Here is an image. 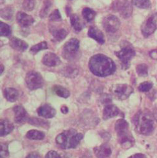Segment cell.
<instances>
[{
	"label": "cell",
	"instance_id": "cell-5",
	"mask_svg": "<svg viewBox=\"0 0 157 158\" xmlns=\"http://www.w3.org/2000/svg\"><path fill=\"white\" fill-rule=\"evenodd\" d=\"M121 50L115 52V55L119 58L124 69H127L130 66V62L135 55V52L132 44L127 41H123L121 44Z\"/></svg>",
	"mask_w": 157,
	"mask_h": 158
},
{
	"label": "cell",
	"instance_id": "cell-37",
	"mask_svg": "<svg viewBox=\"0 0 157 158\" xmlns=\"http://www.w3.org/2000/svg\"><path fill=\"white\" fill-rule=\"evenodd\" d=\"M49 19L51 21H53V22L61 21L62 18H61V14H60L59 10H54L50 15Z\"/></svg>",
	"mask_w": 157,
	"mask_h": 158
},
{
	"label": "cell",
	"instance_id": "cell-13",
	"mask_svg": "<svg viewBox=\"0 0 157 158\" xmlns=\"http://www.w3.org/2000/svg\"><path fill=\"white\" fill-rule=\"evenodd\" d=\"M42 62L45 66L54 67L61 64V61L58 55L52 52H48L43 56Z\"/></svg>",
	"mask_w": 157,
	"mask_h": 158
},
{
	"label": "cell",
	"instance_id": "cell-7",
	"mask_svg": "<svg viewBox=\"0 0 157 158\" xmlns=\"http://www.w3.org/2000/svg\"><path fill=\"white\" fill-rule=\"evenodd\" d=\"M27 87L31 91L41 88L43 86V78L40 73L36 71H29L25 78Z\"/></svg>",
	"mask_w": 157,
	"mask_h": 158
},
{
	"label": "cell",
	"instance_id": "cell-12",
	"mask_svg": "<svg viewBox=\"0 0 157 158\" xmlns=\"http://www.w3.org/2000/svg\"><path fill=\"white\" fill-rule=\"evenodd\" d=\"M94 151L97 158H110L112 153L111 148L107 143L94 148Z\"/></svg>",
	"mask_w": 157,
	"mask_h": 158
},
{
	"label": "cell",
	"instance_id": "cell-22",
	"mask_svg": "<svg viewBox=\"0 0 157 158\" xmlns=\"http://www.w3.org/2000/svg\"><path fill=\"white\" fill-rule=\"evenodd\" d=\"M62 75L69 78H74L78 76V70L75 66L69 65L65 66L61 70Z\"/></svg>",
	"mask_w": 157,
	"mask_h": 158
},
{
	"label": "cell",
	"instance_id": "cell-4",
	"mask_svg": "<svg viewBox=\"0 0 157 158\" xmlns=\"http://www.w3.org/2000/svg\"><path fill=\"white\" fill-rule=\"evenodd\" d=\"M115 128L122 148L127 149L133 146L135 139L129 130V123L124 119H119L116 122Z\"/></svg>",
	"mask_w": 157,
	"mask_h": 158
},
{
	"label": "cell",
	"instance_id": "cell-44",
	"mask_svg": "<svg viewBox=\"0 0 157 158\" xmlns=\"http://www.w3.org/2000/svg\"><path fill=\"white\" fill-rule=\"evenodd\" d=\"M61 112L63 113L64 114H66L67 112H68V108L66 107V106H62L61 109Z\"/></svg>",
	"mask_w": 157,
	"mask_h": 158
},
{
	"label": "cell",
	"instance_id": "cell-1",
	"mask_svg": "<svg viewBox=\"0 0 157 158\" xmlns=\"http://www.w3.org/2000/svg\"><path fill=\"white\" fill-rule=\"evenodd\" d=\"M89 66L91 71L99 77L113 74L116 68L114 61L103 54H97L92 56L89 60Z\"/></svg>",
	"mask_w": 157,
	"mask_h": 158
},
{
	"label": "cell",
	"instance_id": "cell-38",
	"mask_svg": "<svg viewBox=\"0 0 157 158\" xmlns=\"http://www.w3.org/2000/svg\"><path fill=\"white\" fill-rule=\"evenodd\" d=\"M8 146L6 143H1V158H8Z\"/></svg>",
	"mask_w": 157,
	"mask_h": 158
},
{
	"label": "cell",
	"instance_id": "cell-31",
	"mask_svg": "<svg viewBox=\"0 0 157 158\" xmlns=\"http://www.w3.org/2000/svg\"><path fill=\"white\" fill-rule=\"evenodd\" d=\"M133 4L140 9H148L151 6L150 0H132Z\"/></svg>",
	"mask_w": 157,
	"mask_h": 158
},
{
	"label": "cell",
	"instance_id": "cell-14",
	"mask_svg": "<svg viewBox=\"0 0 157 158\" xmlns=\"http://www.w3.org/2000/svg\"><path fill=\"white\" fill-rule=\"evenodd\" d=\"M40 117L45 118H51L56 115V110L50 105L45 104L39 107L37 110Z\"/></svg>",
	"mask_w": 157,
	"mask_h": 158
},
{
	"label": "cell",
	"instance_id": "cell-19",
	"mask_svg": "<svg viewBox=\"0 0 157 158\" xmlns=\"http://www.w3.org/2000/svg\"><path fill=\"white\" fill-rule=\"evenodd\" d=\"M13 111L14 112V121L16 123H22L26 119L27 113L22 106H16L14 107Z\"/></svg>",
	"mask_w": 157,
	"mask_h": 158
},
{
	"label": "cell",
	"instance_id": "cell-10",
	"mask_svg": "<svg viewBox=\"0 0 157 158\" xmlns=\"http://www.w3.org/2000/svg\"><path fill=\"white\" fill-rule=\"evenodd\" d=\"M157 29V13L151 15L142 24L141 32L144 37L147 38L153 34Z\"/></svg>",
	"mask_w": 157,
	"mask_h": 158
},
{
	"label": "cell",
	"instance_id": "cell-26",
	"mask_svg": "<svg viewBox=\"0 0 157 158\" xmlns=\"http://www.w3.org/2000/svg\"><path fill=\"white\" fill-rule=\"evenodd\" d=\"M28 122L32 125H34L36 127H43L45 128H48L50 126V123L45 120L41 118H38L35 117L30 118L28 119Z\"/></svg>",
	"mask_w": 157,
	"mask_h": 158
},
{
	"label": "cell",
	"instance_id": "cell-33",
	"mask_svg": "<svg viewBox=\"0 0 157 158\" xmlns=\"http://www.w3.org/2000/svg\"><path fill=\"white\" fill-rule=\"evenodd\" d=\"M13 10L11 7H6L1 10V17L5 20H10L13 18Z\"/></svg>",
	"mask_w": 157,
	"mask_h": 158
},
{
	"label": "cell",
	"instance_id": "cell-11",
	"mask_svg": "<svg viewBox=\"0 0 157 158\" xmlns=\"http://www.w3.org/2000/svg\"><path fill=\"white\" fill-rule=\"evenodd\" d=\"M120 25L119 18L114 15L107 16L103 20V28L108 33H115L119 30Z\"/></svg>",
	"mask_w": 157,
	"mask_h": 158
},
{
	"label": "cell",
	"instance_id": "cell-41",
	"mask_svg": "<svg viewBox=\"0 0 157 158\" xmlns=\"http://www.w3.org/2000/svg\"><path fill=\"white\" fill-rule=\"evenodd\" d=\"M26 158H42L40 154L37 152H32L29 153Z\"/></svg>",
	"mask_w": 157,
	"mask_h": 158
},
{
	"label": "cell",
	"instance_id": "cell-29",
	"mask_svg": "<svg viewBox=\"0 0 157 158\" xmlns=\"http://www.w3.org/2000/svg\"><path fill=\"white\" fill-rule=\"evenodd\" d=\"M52 6V3L50 2V0H45L43 2V5L40 11V17L43 19L47 16Z\"/></svg>",
	"mask_w": 157,
	"mask_h": 158
},
{
	"label": "cell",
	"instance_id": "cell-23",
	"mask_svg": "<svg viewBox=\"0 0 157 158\" xmlns=\"http://www.w3.org/2000/svg\"><path fill=\"white\" fill-rule=\"evenodd\" d=\"M50 31L54 39L57 41H61L64 40L67 35V31L62 28L52 27L50 29Z\"/></svg>",
	"mask_w": 157,
	"mask_h": 158
},
{
	"label": "cell",
	"instance_id": "cell-39",
	"mask_svg": "<svg viewBox=\"0 0 157 158\" xmlns=\"http://www.w3.org/2000/svg\"><path fill=\"white\" fill-rule=\"evenodd\" d=\"M45 158H61V156L55 151H50L46 154Z\"/></svg>",
	"mask_w": 157,
	"mask_h": 158
},
{
	"label": "cell",
	"instance_id": "cell-2",
	"mask_svg": "<svg viewBox=\"0 0 157 158\" xmlns=\"http://www.w3.org/2000/svg\"><path fill=\"white\" fill-rule=\"evenodd\" d=\"M154 117L148 110L139 111L133 117L132 122L136 131L143 135H149L154 130Z\"/></svg>",
	"mask_w": 157,
	"mask_h": 158
},
{
	"label": "cell",
	"instance_id": "cell-32",
	"mask_svg": "<svg viewBox=\"0 0 157 158\" xmlns=\"http://www.w3.org/2000/svg\"><path fill=\"white\" fill-rule=\"evenodd\" d=\"M0 34L1 36L9 37L11 34V29L10 26L3 22L0 23Z\"/></svg>",
	"mask_w": 157,
	"mask_h": 158
},
{
	"label": "cell",
	"instance_id": "cell-20",
	"mask_svg": "<svg viewBox=\"0 0 157 158\" xmlns=\"http://www.w3.org/2000/svg\"><path fill=\"white\" fill-rule=\"evenodd\" d=\"M14 129L13 124L8 120L2 119L0 121V133L1 136L10 134Z\"/></svg>",
	"mask_w": 157,
	"mask_h": 158
},
{
	"label": "cell",
	"instance_id": "cell-34",
	"mask_svg": "<svg viewBox=\"0 0 157 158\" xmlns=\"http://www.w3.org/2000/svg\"><path fill=\"white\" fill-rule=\"evenodd\" d=\"M136 71L139 76H147L148 75V66L145 63L139 64L136 66Z\"/></svg>",
	"mask_w": 157,
	"mask_h": 158
},
{
	"label": "cell",
	"instance_id": "cell-17",
	"mask_svg": "<svg viewBox=\"0 0 157 158\" xmlns=\"http://www.w3.org/2000/svg\"><path fill=\"white\" fill-rule=\"evenodd\" d=\"M88 35L89 37L93 39L100 44H103L105 42V36L103 32L95 27H91L89 28Z\"/></svg>",
	"mask_w": 157,
	"mask_h": 158
},
{
	"label": "cell",
	"instance_id": "cell-9",
	"mask_svg": "<svg viewBox=\"0 0 157 158\" xmlns=\"http://www.w3.org/2000/svg\"><path fill=\"white\" fill-rule=\"evenodd\" d=\"M110 91L119 100H125L134 92V89L127 84H118L113 85L110 88Z\"/></svg>",
	"mask_w": 157,
	"mask_h": 158
},
{
	"label": "cell",
	"instance_id": "cell-43",
	"mask_svg": "<svg viewBox=\"0 0 157 158\" xmlns=\"http://www.w3.org/2000/svg\"><path fill=\"white\" fill-rule=\"evenodd\" d=\"M129 158H147L146 156L142 153H137L131 156Z\"/></svg>",
	"mask_w": 157,
	"mask_h": 158
},
{
	"label": "cell",
	"instance_id": "cell-27",
	"mask_svg": "<svg viewBox=\"0 0 157 158\" xmlns=\"http://www.w3.org/2000/svg\"><path fill=\"white\" fill-rule=\"evenodd\" d=\"M53 91L54 93L58 96L63 98H67L70 96V92L69 90H67L66 88L59 86V85H55L53 88Z\"/></svg>",
	"mask_w": 157,
	"mask_h": 158
},
{
	"label": "cell",
	"instance_id": "cell-16",
	"mask_svg": "<svg viewBox=\"0 0 157 158\" xmlns=\"http://www.w3.org/2000/svg\"><path fill=\"white\" fill-rule=\"evenodd\" d=\"M119 113V109L116 106L113 104H107L104 107L103 111V118L104 120H108L118 116Z\"/></svg>",
	"mask_w": 157,
	"mask_h": 158
},
{
	"label": "cell",
	"instance_id": "cell-42",
	"mask_svg": "<svg viewBox=\"0 0 157 158\" xmlns=\"http://www.w3.org/2000/svg\"><path fill=\"white\" fill-rule=\"evenodd\" d=\"M150 56L155 60H157V49L152 50L149 52Z\"/></svg>",
	"mask_w": 157,
	"mask_h": 158
},
{
	"label": "cell",
	"instance_id": "cell-25",
	"mask_svg": "<svg viewBox=\"0 0 157 158\" xmlns=\"http://www.w3.org/2000/svg\"><path fill=\"white\" fill-rule=\"evenodd\" d=\"M45 136L43 132L36 130H29L26 134V137L31 140H42L44 139Z\"/></svg>",
	"mask_w": 157,
	"mask_h": 158
},
{
	"label": "cell",
	"instance_id": "cell-15",
	"mask_svg": "<svg viewBox=\"0 0 157 158\" xmlns=\"http://www.w3.org/2000/svg\"><path fill=\"white\" fill-rule=\"evenodd\" d=\"M18 23L22 27L26 28L30 26L34 23V19L24 12H18L16 15Z\"/></svg>",
	"mask_w": 157,
	"mask_h": 158
},
{
	"label": "cell",
	"instance_id": "cell-18",
	"mask_svg": "<svg viewBox=\"0 0 157 158\" xmlns=\"http://www.w3.org/2000/svg\"><path fill=\"white\" fill-rule=\"evenodd\" d=\"M10 45L11 48L19 52H24L29 47L27 42L17 37L11 38L10 40Z\"/></svg>",
	"mask_w": 157,
	"mask_h": 158
},
{
	"label": "cell",
	"instance_id": "cell-30",
	"mask_svg": "<svg viewBox=\"0 0 157 158\" xmlns=\"http://www.w3.org/2000/svg\"><path fill=\"white\" fill-rule=\"evenodd\" d=\"M47 48H48V45H47L46 42L43 41V42H41L32 46L30 49V52L33 55H35L38 52H40L42 50L47 49Z\"/></svg>",
	"mask_w": 157,
	"mask_h": 158
},
{
	"label": "cell",
	"instance_id": "cell-40",
	"mask_svg": "<svg viewBox=\"0 0 157 158\" xmlns=\"http://www.w3.org/2000/svg\"><path fill=\"white\" fill-rule=\"evenodd\" d=\"M100 100H101L102 103H103V104H109L108 103L111 102V98L110 95L107 94H104V95H103L102 96V98H101Z\"/></svg>",
	"mask_w": 157,
	"mask_h": 158
},
{
	"label": "cell",
	"instance_id": "cell-24",
	"mask_svg": "<svg viewBox=\"0 0 157 158\" xmlns=\"http://www.w3.org/2000/svg\"><path fill=\"white\" fill-rule=\"evenodd\" d=\"M4 96L7 101L14 102L16 101L19 98L18 91L13 88H6L4 90Z\"/></svg>",
	"mask_w": 157,
	"mask_h": 158
},
{
	"label": "cell",
	"instance_id": "cell-21",
	"mask_svg": "<svg viewBox=\"0 0 157 158\" xmlns=\"http://www.w3.org/2000/svg\"><path fill=\"white\" fill-rule=\"evenodd\" d=\"M70 22L71 26L74 28L75 32H80L84 28L83 23L76 14H72L70 16Z\"/></svg>",
	"mask_w": 157,
	"mask_h": 158
},
{
	"label": "cell",
	"instance_id": "cell-45",
	"mask_svg": "<svg viewBox=\"0 0 157 158\" xmlns=\"http://www.w3.org/2000/svg\"><path fill=\"white\" fill-rule=\"evenodd\" d=\"M153 117H154V118L155 120L157 122V109L155 110V112H154L153 114Z\"/></svg>",
	"mask_w": 157,
	"mask_h": 158
},
{
	"label": "cell",
	"instance_id": "cell-6",
	"mask_svg": "<svg viewBox=\"0 0 157 158\" xmlns=\"http://www.w3.org/2000/svg\"><path fill=\"white\" fill-rule=\"evenodd\" d=\"M79 47L80 42L78 39H70L64 45L62 55L67 60H72L75 58Z\"/></svg>",
	"mask_w": 157,
	"mask_h": 158
},
{
	"label": "cell",
	"instance_id": "cell-28",
	"mask_svg": "<svg viewBox=\"0 0 157 158\" xmlns=\"http://www.w3.org/2000/svg\"><path fill=\"white\" fill-rule=\"evenodd\" d=\"M82 15L85 20L87 22H91L94 20L97 13L94 10L89 8H85L82 11Z\"/></svg>",
	"mask_w": 157,
	"mask_h": 158
},
{
	"label": "cell",
	"instance_id": "cell-8",
	"mask_svg": "<svg viewBox=\"0 0 157 158\" xmlns=\"http://www.w3.org/2000/svg\"><path fill=\"white\" fill-rule=\"evenodd\" d=\"M112 9L124 19L129 18L132 14V6L127 0H115L112 4Z\"/></svg>",
	"mask_w": 157,
	"mask_h": 158
},
{
	"label": "cell",
	"instance_id": "cell-46",
	"mask_svg": "<svg viewBox=\"0 0 157 158\" xmlns=\"http://www.w3.org/2000/svg\"><path fill=\"white\" fill-rule=\"evenodd\" d=\"M3 71H4V66L2 64H1V74H2Z\"/></svg>",
	"mask_w": 157,
	"mask_h": 158
},
{
	"label": "cell",
	"instance_id": "cell-35",
	"mask_svg": "<svg viewBox=\"0 0 157 158\" xmlns=\"http://www.w3.org/2000/svg\"><path fill=\"white\" fill-rule=\"evenodd\" d=\"M22 5L24 10L27 11H31L35 6L36 1L35 0H23Z\"/></svg>",
	"mask_w": 157,
	"mask_h": 158
},
{
	"label": "cell",
	"instance_id": "cell-3",
	"mask_svg": "<svg viewBox=\"0 0 157 158\" xmlns=\"http://www.w3.org/2000/svg\"><path fill=\"white\" fill-rule=\"evenodd\" d=\"M83 135L74 129H69L59 134L56 138L57 144L62 149H74L79 144Z\"/></svg>",
	"mask_w": 157,
	"mask_h": 158
},
{
	"label": "cell",
	"instance_id": "cell-36",
	"mask_svg": "<svg viewBox=\"0 0 157 158\" xmlns=\"http://www.w3.org/2000/svg\"><path fill=\"white\" fill-rule=\"evenodd\" d=\"M153 85L151 82L145 81L140 84V85L138 87V89L140 92L145 93L149 91L153 88Z\"/></svg>",
	"mask_w": 157,
	"mask_h": 158
}]
</instances>
